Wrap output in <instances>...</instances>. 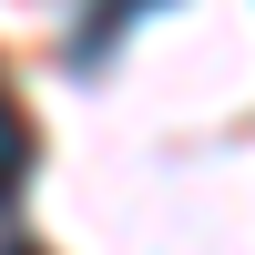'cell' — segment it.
I'll use <instances>...</instances> for the list:
<instances>
[{"label": "cell", "mask_w": 255, "mask_h": 255, "mask_svg": "<svg viewBox=\"0 0 255 255\" xmlns=\"http://www.w3.org/2000/svg\"><path fill=\"white\" fill-rule=\"evenodd\" d=\"M31 153H41V143H31V113H20V102H10V82H0V204L31 184Z\"/></svg>", "instance_id": "1"}, {"label": "cell", "mask_w": 255, "mask_h": 255, "mask_svg": "<svg viewBox=\"0 0 255 255\" xmlns=\"http://www.w3.org/2000/svg\"><path fill=\"white\" fill-rule=\"evenodd\" d=\"M143 10H153V0H102V10L72 31V61H102V51H113V31H123V20H143Z\"/></svg>", "instance_id": "2"}, {"label": "cell", "mask_w": 255, "mask_h": 255, "mask_svg": "<svg viewBox=\"0 0 255 255\" xmlns=\"http://www.w3.org/2000/svg\"><path fill=\"white\" fill-rule=\"evenodd\" d=\"M0 255H41V245H0Z\"/></svg>", "instance_id": "3"}]
</instances>
